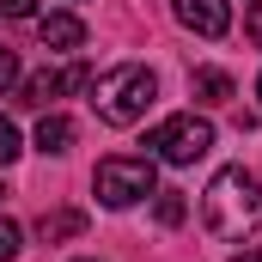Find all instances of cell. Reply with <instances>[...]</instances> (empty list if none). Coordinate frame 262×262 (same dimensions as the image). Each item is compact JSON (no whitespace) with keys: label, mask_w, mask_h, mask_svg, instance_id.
<instances>
[{"label":"cell","mask_w":262,"mask_h":262,"mask_svg":"<svg viewBox=\"0 0 262 262\" xmlns=\"http://www.w3.org/2000/svg\"><path fill=\"white\" fill-rule=\"evenodd\" d=\"M67 146H73V122H67L61 110H43V122H37V152L55 159V152H67Z\"/></svg>","instance_id":"cell-9"},{"label":"cell","mask_w":262,"mask_h":262,"mask_svg":"<svg viewBox=\"0 0 262 262\" xmlns=\"http://www.w3.org/2000/svg\"><path fill=\"white\" fill-rule=\"evenodd\" d=\"M12 85H18V55L0 49V92H12Z\"/></svg>","instance_id":"cell-14"},{"label":"cell","mask_w":262,"mask_h":262,"mask_svg":"<svg viewBox=\"0 0 262 262\" xmlns=\"http://www.w3.org/2000/svg\"><path fill=\"white\" fill-rule=\"evenodd\" d=\"M92 189L104 207H134V201L159 195V171H152V159H128V152H110V159H98V171H92Z\"/></svg>","instance_id":"cell-3"},{"label":"cell","mask_w":262,"mask_h":262,"mask_svg":"<svg viewBox=\"0 0 262 262\" xmlns=\"http://www.w3.org/2000/svg\"><path fill=\"white\" fill-rule=\"evenodd\" d=\"M207 146H213V122L195 116V110L165 116L146 134V159H165V165H195V159H207Z\"/></svg>","instance_id":"cell-4"},{"label":"cell","mask_w":262,"mask_h":262,"mask_svg":"<svg viewBox=\"0 0 262 262\" xmlns=\"http://www.w3.org/2000/svg\"><path fill=\"white\" fill-rule=\"evenodd\" d=\"M201 220H207L213 238L244 244V238L262 226V177H256V171H244V165L213 171V183L201 189Z\"/></svg>","instance_id":"cell-1"},{"label":"cell","mask_w":262,"mask_h":262,"mask_svg":"<svg viewBox=\"0 0 262 262\" xmlns=\"http://www.w3.org/2000/svg\"><path fill=\"white\" fill-rule=\"evenodd\" d=\"M152 98H159V79H152V67H140V61H122V67H110L104 79H92V110L110 128H134L152 110Z\"/></svg>","instance_id":"cell-2"},{"label":"cell","mask_w":262,"mask_h":262,"mask_svg":"<svg viewBox=\"0 0 262 262\" xmlns=\"http://www.w3.org/2000/svg\"><path fill=\"white\" fill-rule=\"evenodd\" d=\"M244 31H250V43H256V49H262V0H256V6H250V12H244Z\"/></svg>","instance_id":"cell-15"},{"label":"cell","mask_w":262,"mask_h":262,"mask_svg":"<svg viewBox=\"0 0 262 262\" xmlns=\"http://www.w3.org/2000/svg\"><path fill=\"white\" fill-rule=\"evenodd\" d=\"M12 159H18V128L0 116V165H12Z\"/></svg>","instance_id":"cell-13"},{"label":"cell","mask_w":262,"mask_h":262,"mask_svg":"<svg viewBox=\"0 0 262 262\" xmlns=\"http://www.w3.org/2000/svg\"><path fill=\"white\" fill-rule=\"evenodd\" d=\"M92 85V67L85 61H73V67H43V73H31L25 79V104H55V98H67V92H85Z\"/></svg>","instance_id":"cell-5"},{"label":"cell","mask_w":262,"mask_h":262,"mask_svg":"<svg viewBox=\"0 0 262 262\" xmlns=\"http://www.w3.org/2000/svg\"><path fill=\"white\" fill-rule=\"evenodd\" d=\"M189 92H195L201 104H226V98H232V73H220V67H195V73H189Z\"/></svg>","instance_id":"cell-10"},{"label":"cell","mask_w":262,"mask_h":262,"mask_svg":"<svg viewBox=\"0 0 262 262\" xmlns=\"http://www.w3.org/2000/svg\"><path fill=\"white\" fill-rule=\"evenodd\" d=\"M12 256H18V226L0 213V262H12Z\"/></svg>","instance_id":"cell-12"},{"label":"cell","mask_w":262,"mask_h":262,"mask_svg":"<svg viewBox=\"0 0 262 262\" xmlns=\"http://www.w3.org/2000/svg\"><path fill=\"white\" fill-rule=\"evenodd\" d=\"M79 262H92V256H79Z\"/></svg>","instance_id":"cell-19"},{"label":"cell","mask_w":262,"mask_h":262,"mask_svg":"<svg viewBox=\"0 0 262 262\" xmlns=\"http://www.w3.org/2000/svg\"><path fill=\"white\" fill-rule=\"evenodd\" d=\"M256 98H262V79H256Z\"/></svg>","instance_id":"cell-18"},{"label":"cell","mask_w":262,"mask_h":262,"mask_svg":"<svg viewBox=\"0 0 262 262\" xmlns=\"http://www.w3.org/2000/svg\"><path fill=\"white\" fill-rule=\"evenodd\" d=\"M0 12H6V18H31V12H37V0H0Z\"/></svg>","instance_id":"cell-16"},{"label":"cell","mask_w":262,"mask_h":262,"mask_svg":"<svg viewBox=\"0 0 262 262\" xmlns=\"http://www.w3.org/2000/svg\"><path fill=\"white\" fill-rule=\"evenodd\" d=\"M79 232H85V213L79 207H55V213L37 220V238L43 244H61V238H79Z\"/></svg>","instance_id":"cell-8"},{"label":"cell","mask_w":262,"mask_h":262,"mask_svg":"<svg viewBox=\"0 0 262 262\" xmlns=\"http://www.w3.org/2000/svg\"><path fill=\"white\" fill-rule=\"evenodd\" d=\"M171 12L195 37H226L232 31V0H171Z\"/></svg>","instance_id":"cell-6"},{"label":"cell","mask_w":262,"mask_h":262,"mask_svg":"<svg viewBox=\"0 0 262 262\" xmlns=\"http://www.w3.org/2000/svg\"><path fill=\"white\" fill-rule=\"evenodd\" d=\"M152 213H159V226H183V213H189V201L177 195V189H159V195H152Z\"/></svg>","instance_id":"cell-11"},{"label":"cell","mask_w":262,"mask_h":262,"mask_svg":"<svg viewBox=\"0 0 262 262\" xmlns=\"http://www.w3.org/2000/svg\"><path fill=\"white\" fill-rule=\"evenodd\" d=\"M37 31H43V43H49V49H79V43H85V25H79V12H49Z\"/></svg>","instance_id":"cell-7"},{"label":"cell","mask_w":262,"mask_h":262,"mask_svg":"<svg viewBox=\"0 0 262 262\" xmlns=\"http://www.w3.org/2000/svg\"><path fill=\"white\" fill-rule=\"evenodd\" d=\"M232 262H262V256H256V250H238V256H232Z\"/></svg>","instance_id":"cell-17"}]
</instances>
